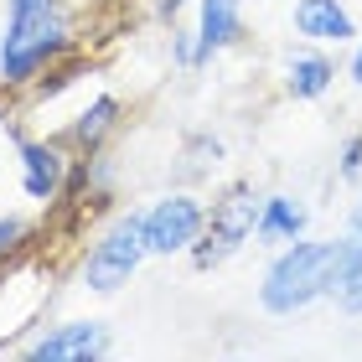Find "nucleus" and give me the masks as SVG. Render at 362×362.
I'll list each match as a JSON object with an SVG mask.
<instances>
[{
	"label": "nucleus",
	"instance_id": "0eeeda50",
	"mask_svg": "<svg viewBox=\"0 0 362 362\" xmlns=\"http://www.w3.org/2000/svg\"><path fill=\"white\" fill-rule=\"evenodd\" d=\"M16 140V171H21V192L31 202H57L62 187H68V145L62 140H26V135H11Z\"/></svg>",
	"mask_w": 362,
	"mask_h": 362
},
{
	"label": "nucleus",
	"instance_id": "20e7f679",
	"mask_svg": "<svg viewBox=\"0 0 362 362\" xmlns=\"http://www.w3.org/2000/svg\"><path fill=\"white\" fill-rule=\"evenodd\" d=\"M259 207H264V197H259L254 187H233L223 202H212L207 228H202V238H197V249H192V264L197 269L228 264V259L259 233Z\"/></svg>",
	"mask_w": 362,
	"mask_h": 362
},
{
	"label": "nucleus",
	"instance_id": "9d476101",
	"mask_svg": "<svg viewBox=\"0 0 362 362\" xmlns=\"http://www.w3.org/2000/svg\"><path fill=\"white\" fill-rule=\"evenodd\" d=\"M332 78H337L332 57L316 52V47H300V52L285 57V93L290 98H321L332 88Z\"/></svg>",
	"mask_w": 362,
	"mask_h": 362
},
{
	"label": "nucleus",
	"instance_id": "ddd939ff",
	"mask_svg": "<svg viewBox=\"0 0 362 362\" xmlns=\"http://www.w3.org/2000/svg\"><path fill=\"white\" fill-rule=\"evenodd\" d=\"M21 238H26V218L21 212H6V218H0V259L21 249Z\"/></svg>",
	"mask_w": 362,
	"mask_h": 362
},
{
	"label": "nucleus",
	"instance_id": "7ed1b4c3",
	"mask_svg": "<svg viewBox=\"0 0 362 362\" xmlns=\"http://www.w3.org/2000/svg\"><path fill=\"white\" fill-rule=\"evenodd\" d=\"M145 259H151V243H145V218L135 207V212H119V218L88 243L78 279H83V290H93V295H119L129 279L140 274Z\"/></svg>",
	"mask_w": 362,
	"mask_h": 362
},
{
	"label": "nucleus",
	"instance_id": "6e6552de",
	"mask_svg": "<svg viewBox=\"0 0 362 362\" xmlns=\"http://www.w3.org/2000/svg\"><path fill=\"white\" fill-rule=\"evenodd\" d=\"M243 37V0H197V26H192V68H207Z\"/></svg>",
	"mask_w": 362,
	"mask_h": 362
},
{
	"label": "nucleus",
	"instance_id": "f8f14e48",
	"mask_svg": "<svg viewBox=\"0 0 362 362\" xmlns=\"http://www.w3.org/2000/svg\"><path fill=\"white\" fill-rule=\"evenodd\" d=\"M114 124H119V98H114V93H93L88 109L68 124V140L78 145V151H98Z\"/></svg>",
	"mask_w": 362,
	"mask_h": 362
},
{
	"label": "nucleus",
	"instance_id": "dca6fc26",
	"mask_svg": "<svg viewBox=\"0 0 362 362\" xmlns=\"http://www.w3.org/2000/svg\"><path fill=\"white\" fill-rule=\"evenodd\" d=\"M352 83H357V88H362V37H357V42H352Z\"/></svg>",
	"mask_w": 362,
	"mask_h": 362
},
{
	"label": "nucleus",
	"instance_id": "39448f33",
	"mask_svg": "<svg viewBox=\"0 0 362 362\" xmlns=\"http://www.w3.org/2000/svg\"><path fill=\"white\" fill-rule=\"evenodd\" d=\"M145 218V243H151V259H176V254H192L197 238L207 228V207L202 197L192 192H166L156 197L151 207H140Z\"/></svg>",
	"mask_w": 362,
	"mask_h": 362
},
{
	"label": "nucleus",
	"instance_id": "9b49d317",
	"mask_svg": "<svg viewBox=\"0 0 362 362\" xmlns=\"http://www.w3.org/2000/svg\"><path fill=\"white\" fill-rule=\"evenodd\" d=\"M305 223H310V212L295 202V197H264L254 238H264V243H295V238H305Z\"/></svg>",
	"mask_w": 362,
	"mask_h": 362
},
{
	"label": "nucleus",
	"instance_id": "1a4fd4ad",
	"mask_svg": "<svg viewBox=\"0 0 362 362\" xmlns=\"http://www.w3.org/2000/svg\"><path fill=\"white\" fill-rule=\"evenodd\" d=\"M290 26L310 47H352L357 42V16L347 11V0H295Z\"/></svg>",
	"mask_w": 362,
	"mask_h": 362
},
{
	"label": "nucleus",
	"instance_id": "f03ea898",
	"mask_svg": "<svg viewBox=\"0 0 362 362\" xmlns=\"http://www.w3.org/2000/svg\"><path fill=\"white\" fill-rule=\"evenodd\" d=\"M341 259H347V238H295L279 243V254L269 259L264 279H259V305L269 316H300L316 300L337 295Z\"/></svg>",
	"mask_w": 362,
	"mask_h": 362
},
{
	"label": "nucleus",
	"instance_id": "f257e3e1",
	"mask_svg": "<svg viewBox=\"0 0 362 362\" xmlns=\"http://www.w3.org/2000/svg\"><path fill=\"white\" fill-rule=\"evenodd\" d=\"M78 42L68 0H6L0 11V88H31Z\"/></svg>",
	"mask_w": 362,
	"mask_h": 362
},
{
	"label": "nucleus",
	"instance_id": "423d86ee",
	"mask_svg": "<svg viewBox=\"0 0 362 362\" xmlns=\"http://www.w3.org/2000/svg\"><path fill=\"white\" fill-rule=\"evenodd\" d=\"M114 352V332L98 316H73V321H52L21 347L26 362H98Z\"/></svg>",
	"mask_w": 362,
	"mask_h": 362
},
{
	"label": "nucleus",
	"instance_id": "4468645a",
	"mask_svg": "<svg viewBox=\"0 0 362 362\" xmlns=\"http://www.w3.org/2000/svg\"><path fill=\"white\" fill-rule=\"evenodd\" d=\"M357 171H362V135L341 151V176H357Z\"/></svg>",
	"mask_w": 362,
	"mask_h": 362
},
{
	"label": "nucleus",
	"instance_id": "2eb2a0df",
	"mask_svg": "<svg viewBox=\"0 0 362 362\" xmlns=\"http://www.w3.org/2000/svg\"><path fill=\"white\" fill-rule=\"evenodd\" d=\"M187 6H197V0H156V21H171L176 26V16L187 11Z\"/></svg>",
	"mask_w": 362,
	"mask_h": 362
}]
</instances>
